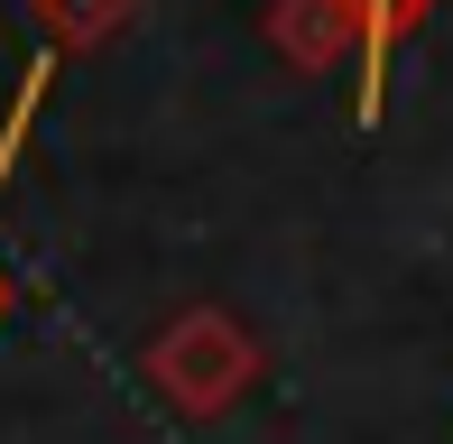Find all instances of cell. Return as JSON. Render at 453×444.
Returning <instances> with one entry per match:
<instances>
[{
    "label": "cell",
    "instance_id": "1",
    "mask_svg": "<svg viewBox=\"0 0 453 444\" xmlns=\"http://www.w3.org/2000/svg\"><path fill=\"white\" fill-rule=\"evenodd\" d=\"M139 371H149V389L167 398L176 417H195V426H213V417H232L241 398L259 389V333L241 325L232 306H213V296H195V306H176L167 325L149 333V352H139Z\"/></svg>",
    "mask_w": 453,
    "mask_h": 444
},
{
    "label": "cell",
    "instance_id": "2",
    "mask_svg": "<svg viewBox=\"0 0 453 444\" xmlns=\"http://www.w3.org/2000/svg\"><path fill=\"white\" fill-rule=\"evenodd\" d=\"M269 56L315 84V74H334V65L361 56V28H352L342 0H269Z\"/></svg>",
    "mask_w": 453,
    "mask_h": 444
},
{
    "label": "cell",
    "instance_id": "3",
    "mask_svg": "<svg viewBox=\"0 0 453 444\" xmlns=\"http://www.w3.org/2000/svg\"><path fill=\"white\" fill-rule=\"evenodd\" d=\"M352 10V28H361V103H352V120L361 130H380V111H388V65H398V47L426 28V19L444 10V0H342Z\"/></svg>",
    "mask_w": 453,
    "mask_h": 444
},
{
    "label": "cell",
    "instance_id": "4",
    "mask_svg": "<svg viewBox=\"0 0 453 444\" xmlns=\"http://www.w3.org/2000/svg\"><path fill=\"white\" fill-rule=\"evenodd\" d=\"M28 19H37V37L56 56H93L139 19V0H28Z\"/></svg>",
    "mask_w": 453,
    "mask_h": 444
},
{
    "label": "cell",
    "instance_id": "5",
    "mask_svg": "<svg viewBox=\"0 0 453 444\" xmlns=\"http://www.w3.org/2000/svg\"><path fill=\"white\" fill-rule=\"evenodd\" d=\"M47 84H56V47H37L28 65H19V93H10V120H0V195H10V176H19V149H28L37 111H47ZM0 325H10V269H0Z\"/></svg>",
    "mask_w": 453,
    "mask_h": 444
}]
</instances>
